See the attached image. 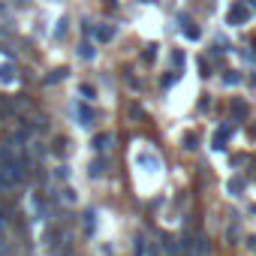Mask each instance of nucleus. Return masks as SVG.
<instances>
[{
    "instance_id": "nucleus-6",
    "label": "nucleus",
    "mask_w": 256,
    "mask_h": 256,
    "mask_svg": "<svg viewBox=\"0 0 256 256\" xmlns=\"http://www.w3.org/2000/svg\"><path fill=\"white\" fill-rule=\"evenodd\" d=\"M115 139H112V133H100V136H94V145L91 148L97 151V154H102V151H108V145H112Z\"/></svg>"
},
{
    "instance_id": "nucleus-21",
    "label": "nucleus",
    "mask_w": 256,
    "mask_h": 256,
    "mask_svg": "<svg viewBox=\"0 0 256 256\" xmlns=\"http://www.w3.org/2000/svg\"><path fill=\"white\" fill-rule=\"evenodd\" d=\"M79 94H82V97H85V100H94V97H97V88H94V85H88V82H85V85H82V88H79Z\"/></svg>"
},
{
    "instance_id": "nucleus-11",
    "label": "nucleus",
    "mask_w": 256,
    "mask_h": 256,
    "mask_svg": "<svg viewBox=\"0 0 256 256\" xmlns=\"http://www.w3.org/2000/svg\"><path fill=\"white\" fill-rule=\"evenodd\" d=\"M0 82H15V66L12 63H3V66H0Z\"/></svg>"
},
{
    "instance_id": "nucleus-34",
    "label": "nucleus",
    "mask_w": 256,
    "mask_h": 256,
    "mask_svg": "<svg viewBox=\"0 0 256 256\" xmlns=\"http://www.w3.org/2000/svg\"><path fill=\"white\" fill-rule=\"evenodd\" d=\"M250 82H253V88H256V76H253V79H250Z\"/></svg>"
},
{
    "instance_id": "nucleus-2",
    "label": "nucleus",
    "mask_w": 256,
    "mask_h": 256,
    "mask_svg": "<svg viewBox=\"0 0 256 256\" xmlns=\"http://www.w3.org/2000/svg\"><path fill=\"white\" fill-rule=\"evenodd\" d=\"M178 30L184 33L187 40H193V43H196V40H202V27H199L187 12H178Z\"/></svg>"
},
{
    "instance_id": "nucleus-23",
    "label": "nucleus",
    "mask_w": 256,
    "mask_h": 256,
    "mask_svg": "<svg viewBox=\"0 0 256 256\" xmlns=\"http://www.w3.org/2000/svg\"><path fill=\"white\" fill-rule=\"evenodd\" d=\"M0 256H12V247H9V241H6L3 232H0Z\"/></svg>"
},
{
    "instance_id": "nucleus-24",
    "label": "nucleus",
    "mask_w": 256,
    "mask_h": 256,
    "mask_svg": "<svg viewBox=\"0 0 256 256\" xmlns=\"http://www.w3.org/2000/svg\"><path fill=\"white\" fill-rule=\"evenodd\" d=\"M6 226H9V211H6V208H0V232H3Z\"/></svg>"
},
{
    "instance_id": "nucleus-12",
    "label": "nucleus",
    "mask_w": 256,
    "mask_h": 256,
    "mask_svg": "<svg viewBox=\"0 0 256 256\" xmlns=\"http://www.w3.org/2000/svg\"><path fill=\"white\" fill-rule=\"evenodd\" d=\"M85 229H88V235H94V229H97V211L94 208L85 211Z\"/></svg>"
},
{
    "instance_id": "nucleus-20",
    "label": "nucleus",
    "mask_w": 256,
    "mask_h": 256,
    "mask_svg": "<svg viewBox=\"0 0 256 256\" xmlns=\"http://www.w3.org/2000/svg\"><path fill=\"white\" fill-rule=\"evenodd\" d=\"M66 18H57V27H54V40H63V36H66Z\"/></svg>"
},
{
    "instance_id": "nucleus-8",
    "label": "nucleus",
    "mask_w": 256,
    "mask_h": 256,
    "mask_svg": "<svg viewBox=\"0 0 256 256\" xmlns=\"http://www.w3.org/2000/svg\"><path fill=\"white\" fill-rule=\"evenodd\" d=\"M139 166H145L148 172H157V169H163V166H160V160H157L154 154H139Z\"/></svg>"
},
{
    "instance_id": "nucleus-10",
    "label": "nucleus",
    "mask_w": 256,
    "mask_h": 256,
    "mask_svg": "<svg viewBox=\"0 0 256 256\" xmlns=\"http://www.w3.org/2000/svg\"><path fill=\"white\" fill-rule=\"evenodd\" d=\"M247 112H250V108H247V102H244V100H232V115H235L238 121H244V118H247Z\"/></svg>"
},
{
    "instance_id": "nucleus-3",
    "label": "nucleus",
    "mask_w": 256,
    "mask_h": 256,
    "mask_svg": "<svg viewBox=\"0 0 256 256\" xmlns=\"http://www.w3.org/2000/svg\"><path fill=\"white\" fill-rule=\"evenodd\" d=\"M72 108H76V118H79V127H94L97 124V112H94V108H88L85 102H76V105H72Z\"/></svg>"
},
{
    "instance_id": "nucleus-9",
    "label": "nucleus",
    "mask_w": 256,
    "mask_h": 256,
    "mask_svg": "<svg viewBox=\"0 0 256 256\" xmlns=\"http://www.w3.org/2000/svg\"><path fill=\"white\" fill-rule=\"evenodd\" d=\"M66 76H69V69H66V66H57V69H51L49 76H46V85H57V82H63Z\"/></svg>"
},
{
    "instance_id": "nucleus-17",
    "label": "nucleus",
    "mask_w": 256,
    "mask_h": 256,
    "mask_svg": "<svg viewBox=\"0 0 256 256\" xmlns=\"http://www.w3.org/2000/svg\"><path fill=\"white\" fill-rule=\"evenodd\" d=\"M102 172H105V157H100V160L91 163V178H100Z\"/></svg>"
},
{
    "instance_id": "nucleus-16",
    "label": "nucleus",
    "mask_w": 256,
    "mask_h": 256,
    "mask_svg": "<svg viewBox=\"0 0 256 256\" xmlns=\"http://www.w3.org/2000/svg\"><path fill=\"white\" fill-rule=\"evenodd\" d=\"M145 244H148V241H145V235H136L133 238V256H145Z\"/></svg>"
},
{
    "instance_id": "nucleus-19",
    "label": "nucleus",
    "mask_w": 256,
    "mask_h": 256,
    "mask_svg": "<svg viewBox=\"0 0 256 256\" xmlns=\"http://www.w3.org/2000/svg\"><path fill=\"white\" fill-rule=\"evenodd\" d=\"M241 190H244V178H232L229 181V193L232 196H241Z\"/></svg>"
},
{
    "instance_id": "nucleus-5",
    "label": "nucleus",
    "mask_w": 256,
    "mask_h": 256,
    "mask_svg": "<svg viewBox=\"0 0 256 256\" xmlns=\"http://www.w3.org/2000/svg\"><path fill=\"white\" fill-rule=\"evenodd\" d=\"M79 57H82V60H94V57H97V46H94L91 36H85V40L79 43Z\"/></svg>"
},
{
    "instance_id": "nucleus-15",
    "label": "nucleus",
    "mask_w": 256,
    "mask_h": 256,
    "mask_svg": "<svg viewBox=\"0 0 256 256\" xmlns=\"http://www.w3.org/2000/svg\"><path fill=\"white\" fill-rule=\"evenodd\" d=\"M178 79H181V69H172V72H166V76L160 79V85H163V88H172Z\"/></svg>"
},
{
    "instance_id": "nucleus-30",
    "label": "nucleus",
    "mask_w": 256,
    "mask_h": 256,
    "mask_svg": "<svg viewBox=\"0 0 256 256\" xmlns=\"http://www.w3.org/2000/svg\"><path fill=\"white\" fill-rule=\"evenodd\" d=\"M57 256H72V250H69V247H66V253H57Z\"/></svg>"
},
{
    "instance_id": "nucleus-14",
    "label": "nucleus",
    "mask_w": 256,
    "mask_h": 256,
    "mask_svg": "<svg viewBox=\"0 0 256 256\" xmlns=\"http://www.w3.org/2000/svg\"><path fill=\"white\" fill-rule=\"evenodd\" d=\"M154 57H157V43H148V46H145V51H142V60L145 63H154Z\"/></svg>"
},
{
    "instance_id": "nucleus-28",
    "label": "nucleus",
    "mask_w": 256,
    "mask_h": 256,
    "mask_svg": "<svg viewBox=\"0 0 256 256\" xmlns=\"http://www.w3.org/2000/svg\"><path fill=\"white\" fill-rule=\"evenodd\" d=\"M244 3H247V6H250V9L256 12V0H244Z\"/></svg>"
},
{
    "instance_id": "nucleus-1",
    "label": "nucleus",
    "mask_w": 256,
    "mask_h": 256,
    "mask_svg": "<svg viewBox=\"0 0 256 256\" xmlns=\"http://www.w3.org/2000/svg\"><path fill=\"white\" fill-rule=\"evenodd\" d=\"M250 15H253V9L244 3V0H232V6H229V12H226V24L241 27V24L250 21Z\"/></svg>"
},
{
    "instance_id": "nucleus-27",
    "label": "nucleus",
    "mask_w": 256,
    "mask_h": 256,
    "mask_svg": "<svg viewBox=\"0 0 256 256\" xmlns=\"http://www.w3.org/2000/svg\"><path fill=\"white\" fill-rule=\"evenodd\" d=\"M66 145H69L66 139H57V142H54V151H57V154H66Z\"/></svg>"
},
{
    "instance_id": "nucleus-29",
    "label": "nucleus",
    "mask_w": 256,
    "mask_h": 256,
    "mask_svg": "<svg viewBox=\"0 0 256 256\" xmlns=\"http://www.w3.org/2000/svg\"><path fill=\"white\" fill-rule=\"evenodd\" d=\"M3 15H6V6H3V3H0V18H3Z\"/></svg>"
},
{
    "instance_id": "nucleus-13",
    "label": "nucleus",
    "mask_w": 256,
    "mask_h": 256,
    "mask_svg": "<svg viewBox=\"0 0 256 256\" xmlns=\"http://www.w3.org/2000/svg\"><path fill=\"white\" fill-rule=\"evenodd\" d=\"M184 63H187V54L181 49H172V69H181Z\"/></svg>"
},
{
    "instance_id": "nucleus-31",
    "label": "nucleus",
    "mask_w": 256,
    "mask_h": 256,
    "mask_svg": "<svg viewBox=\"0 0 256 256\" xmlns=\"http://www.w3.org/2000/svg\"><path fill=\"white\" fill-rule=\"evenodd\" d=\"M250 136H253V139H256V127H250Z\"/></svg>"
},
{
    "instance_id": "nucleus-35",
    "label": "nucleus",
    "mask_w": 256,
    "mask_h": 256,
    "mask_svg": "<svg viewBox=\"0 0 256 256\" xmlns=\"http://www.w3.org/2000/svg\"><path fill=\"white\" fill-rule=\"evenodd\" d=\"M21 3H27V0H21Z\"/></svg>"
},
{
    "instance_id": "nucleus-22",
    "label": "nucleus",
    "mask_w": 256,
    "mask_h": 256,
    "mask_svg": "<svg viewBox=\"0 0 256 256\" xmlns=\"http://www.w3.org/2000/svg\"><path fill=\"white\" fill-rule=\"evenodd\" d=\"M223 85H241V72H226V76H223Z\"/></svg>"
},
{
    "instance_id": "nucleus-25",
    "label": "nucleus",
    "mask_w": 256,
    "mask_h": 256,
    "mask_svg": "<svg viewBox=\"0 0 256 256\" xmlns=\"http://www.w3.org/2000/svg\"><path fill=\"white\" fill-rule=\"evenodd\" d=\"M54 178H57V181H66V178H69V169H66V166H57V169H54Z\"/></svg>"
},
{
    "instance_id": "nucleus-33",
    "label": "nucleus",
    "mask_w": 256,
    "mask_h": 256,
    "mask_svg": "<svg viewBox=\"0 0 256 256\" xmlns=\"http://www.w3.org/2000/svg\"><path fill=\"white\" fill-rule=\"evenodd\" d=\"M105 3H112V6H115V3H118V0H105Z\"/></svg>"
},
{
    "instance_id": "nucleus-32",
    "label": "nucleus",
    "mask_w": 256,
    "mask_h": 256,
    "mask_svg": "<svg viewBox=\"0 0 256 256\" xmlns=\"http://www.w3.org/2000/svg\"><path fill=\"white\" fill-rule=\"evenodd\" d=\"M253 60H256V43H253Z\"/></svg>"
},
{
    "instance_id": "nucleus-18",
    "label": "nucleus",
    "mask_w": 256,
    "mask_h": 256,
    "mask_svg": "<svg viewBox=\"0 0 256 256\" xmlns=\"http://www.w3.org/2000/svg\"><path fill=\"white\" fill-rule=\"evenodd\" d=\"M184 148H187V151H196V148H199V136H196V133H187V136H184Z\"/></svg>"
},
{
    "instance_id": "nucleus-4",
    "label": "nucleus",
    "mask_w": 256,
    "mask_h": 256,
    "mask_svg": "<svg viewBox=\"0 0 256 256\" xmlns=\"http://www.w3.org/2000/svg\"><path fill=\"white\" fill-rule=\"evenodd\" d=\"M232 133H235L232 124H220V127H217V133H214V148H217V151H223V148H226V139H229Z\"/></svg>"
},
{
    "instance_id": "nucleus-7",
    "label": "nucleus",
    "mask_w": 256,
    "mask_h": 256,
    "mask_svg": "<svg viewBox=\"0 0 256 256\" xmlns=\"http://www.w3.org/2000/svg\"><path fill=\"white\" fill-rule=\"evenodd\" d=\"M94 36H97L100 43H112V36H115V27H112V24H97Z\"/></svg>"
},
{
    "instance_id": "nucleus-26",
    "label": "nucleus",
    "mask_w": 256,
    "mask_h": 256,
    "mask_svg": "<svg viewBox=\"0 0 256 256\" xmlns=\"http://www.w3.org/2000/svg\"><path fill=\"white\" fill-rule=\"evenodd\" d=\"M199 69H202V79H208V76H211V63H208L205 57L199 60Z\"/></svg>"
}]
</instances>
